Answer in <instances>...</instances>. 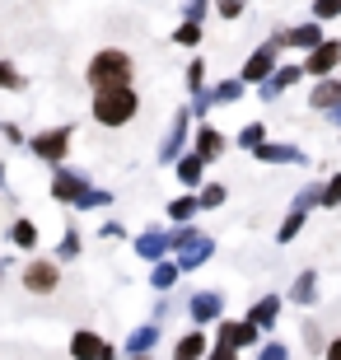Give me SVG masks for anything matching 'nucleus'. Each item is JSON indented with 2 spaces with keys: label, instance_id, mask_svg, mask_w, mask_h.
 Listing matches in <instances>:
<instances>
[{
  "label": "nucleus",
  "instance_id": "nucleus-1",
  "mask_svg": "<svg viewBox=\"0 0 341 360\" xmlns=\"http://www.w3.org/2000/svg\"><path fill=\"white\" fill-rule=\"evenodd\" d=\"M94 122L98 127H127V122L141 112V98H136L131 84H117V89H94Z\"/></svg>",
  "mask_w": 341,
  "mask_h": 360
},
{
  "label": "nucleus",
  "instance_id": "nucleus-2",
  "mask_svg": "<svg viewBox=\"0 0 341 360\" xmlns=\"http://www.w3.org/2000/svg\"><path fill=\"white\" fill-rule=\"evenodd\" d=\"M136 75V61L127 52H117V47H103V52H94L89 70H84V80H89V89H117V84H131Z\"/></svg>",
  "mask_w": 341,
  "mask_h": 360
},
{
  "label": "nucleus",
  "instance_id": "nucleus-3",
  "mask_svg": "<svg viewBox=\"0 0 341 360\" xmlns=\"http://www.w3.org/2000/svg\"><path fill=\"white\" fill-rule=\"evenodd\" d=\"M169 243H173V262H178V271H197V267H206L210 262V253H215V239L210 234H197L192 225H178L169 234Z\"/></svg>",
  "mask_w": 341,
  "mask_h": 360
},
{
  "label": "nucleus",
  "instance_id": "nucleus-4",
  "mask_svg": "<svg viewBox=\"0 0 341 360\" xmlns=\"http://www.w3.org/2000/svg\"><path fill=\"white\" fill-rule=\"evenodd\" d=\"M70 127H47V131H38L33 141H28V150L38 155V160H47V164H66V155H70Z\"/></svg>",
  "mask_w": 341,
  "mask_h": 360
},
{
  "label": "nucleus",
  "instance_id": "nucleus-5",
  "mask_svg": "<svg viewBox=\"0 0 341 360\" xmlns=\"http://www.w3.org/2000/svg\"><path fill=\"white\" fill-rule=\"evenodd\" d=\"M341 70V38H323L314 52H304V75H314V80H328Z\"/></svg>",
  "mask_w": 341,
  "mask_h": 360
},
{
  "label": "nucleus",
  "instance_id": "nucleus-6",
  "mask_svg": "<svg viewBox=\"0 0 341 360\" xmlns=\"http://www.w3.org/2000/svg\"><path fill=\"white\" fill-rule=\"evenodd\" d=\"M276 66H281V47H276V42H262V47H257V52H252L248 61H243L238 80H243V84H266Z\"/></svg>",
  "mask_w": 341,
  "mask_h": 360
},
{
  "label": "nucleus",
  "instance_id": "nucleus-7",
  "mask_svg": "<svg viewBox=\"0 0 341 360\" xmlns=\"http://www.w3.org/2000/svg\"><path fill=\"white\" fill-rule=\"evenodd\" d=\"M215 342H220V347H234V351L262 347V328H252L248 319H220V328H215Z\"/></svg>",
  "mask_w": 341,
  "mask_h": 360
},
{
  "label": "nucleus",
  "instance_id": "nucleus-8",
  "mask_svg": "<svg viewBox=\"0 0 341 360\" xmlns=\"http://www.w3.org/2000/svg\"><path fill=\"white\" fill-rule=\"evenodd\" d=\"M61 285V267H56L52 257H33L24 267V290L28 295H52Z\"/></svg>",
  "mask_w": 341,
  "mask_h": 360
},
{
  "label": "nucleus",
  "instance_id": "nucleus-9",
  "mask_svg": "<svg viewBox=\"0 0 341 360\" xmlns=\"http://www.w3.org/2000/svg\"><path fill=\"white\" fill-rule=\"evenodd\" d=\"M328 38V33H323V24H318V19H309V24H295V28H281V33H276V47H281V52H285V47H295V52H314L318 42Z\"/></svg>",
  "mask_w": 341,
  "mask_h": 360
},
{
  "label": "nucleus",
  "instance_id": "nucleus-10",
  "mask_svg": "<svg viewBox=\"0 0 341 360\" xmlns=\"http://www.w3.org/2000/svg\"><path fill=\"white\" fill-rule=\"evenodd\" d=\"M187 122H192V108H178V117H173L169 136H164V146H159V164H178L187 155Z\"/></svg>",
  "mask_w": 341,
  "mask_h": 360
},
{
  "label": "nucleus",
  "instance_id": "nucleus-11",
  "mask_svg": "<svg viewBox=\"0 0 341 360\" xmlns=\"http://www.w3.org/2000/svg\"><path fill=\"white\" fill-rule=\"evenodd\" d=\"M84 192H89V178L75 174V169H66V164H56V174H52V201H66V206H75Z\"/></svg>",
  "mask_w": 341,
  "mask_h": 360
},
{
  "label": "nucleus",
  "instance_id": "nucleus-12",
  "mask_svg": "<svg viewBox=\"0 0 341 360\" xmlns=\"http://www.w3.org/2000/svg\"><path fill=\"white\" fill-rule=\"evenodd\" d=\"M300 80H304V61H281V66L271 70V80H266V84H257V94H262L266 103H271V98H281L285 89H295Z\"/></svg>",
  "mask_w": 341,
  "mask_h": 360
},
{
  "label": "nucleus",
  "instance_id": "nucleus-13",
  "mask_svg": "<svg viewBox=\"0 0 341 360\" xmlns=\"http://www.w3.org/2000/svg\"><path fill=\"white\" fill-rule=\"evenodd\" d=\"M187 314H192V323H220L224 319V295L220 290H197L192 300H187Z\"/></svg>",
  "mask_w": 341,
  "mask_h": 360
},
{
  "label": "nucleus",
  "instance_id": "nucleus-14",
  "mask_svg": "<svg viewBox=\"0 0 341 360\" xmlns=\"http://www.w3.org/2000/svg\"><path fill=\"white\" fill-rule=\"evenodd\" d=\"M252 160L257 164H309V155L300 146H290V141H262L252 150Z\"/></svg>",
  "mask_w": 341,
  "mask_h": 360
},
{
  "label": "nucleus",
  "instance_id": "nucleus-15",
  "mask_svg": "<svg viewBox=\"0 0 341 360\" xmlns=\"http://www.w3.org/2000/svg\"><path fill=\"white\" fill-rule=\"evenodd\" d=\"M169 253H173V243H169L164 229H145V234H136V257H141V262L155 267V262H164Z\"/></svg>",
  "mask_w": 341,
  "mask_h": 360
},
{
  "label": "nucleus",
  "instance_id": "nucleus-16",
  "mask_svg": "<svg viewBox=\"0 0 341 360\" xmlns=\"http://www.w3.org/2000/svg\"><path fill=\"white\" fill-rule=\"evenodd\" d=\"M309 108H314V112H323V117H328V112H337V108H341V75L318 80L314 89H309Z\"/></svg>",
  "mask_w": 341,
  "mask_h": 360
},
{
  "label": "nucleus",
  "instance_id": "nucleus-17",
  "mask_svg": "<svg viewBox=\"0 0 341 360\" xmlns=\"http://www.w3.org/2000/svg\"><path fill=\"white\" fill-rule=\"evenodd\" d=\"M290 304H300V309H314L318 304V271L314 267H304L300 276L290 281V295H285Z\"/></svg>",
  "mask_w": 341,
  "mask_h": 360
},
{
  "label": "nucleus",
  "instance_id": "nucleus-18",
  "mask_svg": "<svg viewBox=\"0 0 341 360\" xmlns=\"http://www.w3.org/2000/svg\"><path fill=\"white\" fill-rule=\"evenodd\" d=\"M224 146H229V141H224V131H215V127H197V136H192V150H197V155H201L206 164L220 160Z\"/></svg>",
  "mask_w": 341,
  "mask_h": 360
},
{
  "label": "nucleus",
  "instance_id": "nucleus-19",
  "mask_svg": "<svg viewBox=\"0 0 341 360\" xmlns=\"http://www.w3.org/2000/svg\"><path fill=\"white\" fill-rule=\"evenodd\" d=\"M276 319H281V295H262V300L248 309V323H252V328H262V333H271Z\"/></svg>",
  "mask_w": 341,
  "mask_h": 360
},
{
  "label": "nucleus",
  "instance_id": "nucleus-20",
  "mask_svg": "<svg viewBox=\"0 0 341 360\" xmlns=\"http://www.w3.org/2000/svg\"><path fill=\"white\" fill-rule=\"evenodd\" d=\"M206 351H210L206 333H201V328H192V333L178 337V347H173V360H206Z\"/></svg>",
  "mask_w": 341,
  "mask_h": 360
},
{
  "label": "nucleus",
  "instance_id": "nucleus-21",
  "mask_svg": "<svg viewBox=\"0 0 341 360\" xmlns=\"http://www.w3.org/2000/svg\"><path fill=\"white\" fill-rule=\"evenodd\" d=\"M103 347H108V342L98 333H89V328H79V333L70 337V356H75V360H98Z\"/></svg>",
  "mask_w": 341,
  "mask_h": 360
},
{
  "label": "nucleus",
  "instance_id": "nucleus-22",
  "mask_svg": "<svg viewBox=\"0 0 341 360\" xmlns=\"http://www.w3.org/2000/svg\"><path fill=\"white\" fill-rule=\"evenodd\" d=\"M173 169H178V183H183V187H201V178H206V160H201L197 150H187Z\"/></svg>",
  "mask_w": 341,
  "mask_h": 360
},
{
  "label": "nucleus",
  "instance_id": "nucleus-23",
  "mask_svg": "<svg viewBox=\"0 0 341 360\" xmlns=\"http://www.w3.org/2000/svg\"><path fill=\"white\" fill-rule=\"evenodd\" d=\"M155 342H159V323H141L127 337V356H145V351H155Z\"/></svg>",
  "mask_w": 341,
  "mask_h": 360
},
{
  "label": "nucleus",
  "instance_id": "nucleus-24",
  "mask_svg": "<svg viewBox=\"0 0 341 360\" xmlns=\"http://www.w3.org/2000/svg\"><path fill=\"white\" fill-rule=\"evenodd\" d=\"M178 276H183V271H178V262H173V257H164V262H155V267H150V285H155L159 295L173 290V285H178Z\"/></svg>",
  "mask_w": 341,
  "mask_h": 360
},
{
  "label": "nucleus",
  "instance_id": "nucleus-25",
  "mask_svg": "<svg viewBox=\"0 0 341 360\" xmlns=\"http://www.w3.org/2000/svg\"><path fill=\"white\" fill-rule=\"evenodd\" d=\"M304 225H309V211H295V206H290V215L281 220V229H276V243H295Z\"/></svg>",
  "mask_w": 341,
  "mask_h": 360
},
{
  "label": "nucleus",
  "instance_id": "nucleus-26",
  "mask_svg": "<svg viewBox=\"0 0 341 360\" xmlns=\"http://www.w3.org/2000/svg\"><path fill=\"white\" fill-rule=\"evenodd\" d=\"M10 243L24 248V253H33V248H38V225H33V220H14L10 225Z\"/></svg>",
  "mask_w": 341,
  "mask_h": 360
},
{
  "label": "nucleus",
  "instance_id": "nucleus-27",
  "mask_svg": "<svg viewBox=\"0 0 341 360\" xmlns=\"http://www.w3.org/2000/svg\"><path fill=\"white\" fill-rule=\"evenodd\" d=\"M262 141H266V127H262V122H248V127L234 136V146H238V150H248V155L262 146Z\"/></svg>",
  "mask_w": 341,
  "mask_h": 360
},
{
  "label": "nucleus",
  "instance_id": "nucleus-28",
  "mask_svg": "<svg viewBox=\"0 0 341 360\" xmlns=\"http://www.w3.org/2000/svg\"><path fill=\"white\" fill-rule=\"evenodd\" d=\"M197 197H173L169 201V220H178V225H192V215H197Z\"/></svg>",
  "mask_w": 341,
  "mask_h": 360
},
{
  "label": "nucleus",
  "instance_id": "nucleus-29",
  "mask_svg": "<svg viewBox=\"0 0 341 360\" xmlns=\"http://www.w3.org/2000/svg\"><path fill=\"white\" fill-rule=\"evenodd\" d=\"M304 347H309V356H323V351H328V337H323V328H318L314 319H304Z\"/></svg>",
  "mask_w": 341,
  "mask_h": 360
},
{
  "label": "nucleus",
  "instance_id": "nucleus-30",
  "mask_svg": "<svg viewBox=\"0 0 341 360\" xmlns=\"http://www.w3.org/2000/svg\"><path fill=\"white\" fill-rule=\"evenodd\" d=\"M323 206V183H309L295 192V211H318Z\"/></svg>",
  "mask_w": 341,
  "mask_h": 360
},
{
  "label": "nucleus",
  "instance_id": "nucleus-31",
  "mask_svg": "<svg viewBox=\"0 0 341 360\" xmlns=\"http://www.w3.org/2000/svg\"><path fill=\"white\" fill-rule=\"evenodd\" d=\"M243 89H248L243 80H220V84H210L215 103H238V98H243Z\"/></svg>",
  "mask_w": 341,
  "mask_h": 360
},
{
  "label": "nucleus",
  "instance_id": "nucleus-32",
  "mask_svg": "<svg viewBox=\"0 0 341 360\" xmlns=\"http://www.w3.org/2000/svg\"><path fill=\"white\" fill-rule=\"evenodd\" d=\"M224 197H229V192H224L220 183H201V192H197V206H201V211H215V206H224Z\"/></svg>",
  "mask_w": 341,
  "mask_h": 360
},
{
  "label": "nucleus",
  "instance_id": "nucleus-33",
  "mask_svg": "<svg viewBox=\"0 0 341 360\" xmlns=\"http://www.w3.org/2000/svg\"><path fill=\"white\" fill-rule=\"evenodd\" d=\"M173 42H178V47H201V24L197 19H183L178 33H173Z\"/></svg>",
  "mask_w": 341,
  "mask_h": 360
},
{
  "label": "nucleus",
  "instance_id": "nucleus-34",
  "mask_svg": "<svg viewBox=\"0 0 341 360\" xmlns=\"http://www.w3.org/2000/svg\"><path fill=\"white\" fill-rule=\"evenodd\" d=\"M108 201H112V192H103V187H89V192H84L75 206H79V211H103Z\"/></svg>",
  "mask_w": 341,
  "mask_h": 360
},
{
  "label": "nucleus",
  "instance_id": "nucleus-35",
  "mask_svg": "<svg viewBox=\"0 0 341 360\" xmlns=\"http://www.w3.org/2000/svg\"><path fill=\"white\" fill-rule=\"evenodd\" d=\"M337 206H341V174H332L323 183V211H337Z\"/></svg>",
  "mask_w": 341,
  "mask_h": 360
},
{
  "label": "nucleus",
  "instance_id": "nucleus-36",
  "mask_svg": "<svg viewBox=\"0 0 341 360\" xmlns=\"http://www.w3.org/2000/svg\"><path fill=\"white\" fill-rule=\"evenodd\" d=\"M187 89H192V94L206 89V61H201V56H197V61H187Z\"/></svg>",
  "mask_w": 341,
  "mask_h": 360
},
{
  "label": "nucleus",
  "instance_id": "nucleus-37",
  "mask_svg": "<svg viewBox=\"0 0 341 360\" xmlns=\"http://www.w3.org/2000/svg\"><path fill=\"white\" fill-rule=\"evenodd\" d=\"M314 19H318V24H332V19H341V0H314Z\"/></svg>",
  "mask_w": 341,
  "mask_h": 360
},
{
  "label": "nucleus",
  "instance_id": "nucleus-38",
  "mask_svg": "<svg viewBox=\"0 0 341 360\" xmlns=\"http://www.w3.org/2000/svg\"><path fill=\"white\" fill-rule=\"evenodd\" d=\"M56 257H66V262H70V257H79V234H75V229H66V234H61V243H56Z\"/></svg>",
  "mask_w": 341,
  "mask_h": 360
},
{
  "label": "nucleus",
  "instance_id": "nucleus-39",
  "mask_svg": "<svg viewBox=\"0 0 341 360\" xmlns=\"http://www.w3.org/2000/svg\"><path fill=\"white\" fill-rule=\"evenodd\" d=\"M257 360H290V347L285 342H262V347H257Z\"/></svg>",
  "mask_w": 341,
  "mask_h": 360
},
{
  "label": "nucleus",
  "instance_id": "nucleus-40",
  "mask_svg": "<svg viewBox=\"0 0 341 360\" xmlns=\"http://www.w3.org/2000/svg\"><path fill=\"white\" fill-rule=\"evenodd\" d=\"M0 89H24V75H19L10 61H0Z\"/></svg>",
  "mask_w": 341,
  "mask_h": 360
},
{
  "label": "nucleus",
  "instance_id": "nucleus-41",
  "mask_svg": "<svg viewBox=\"0 0 341 360\" xmlns=\"http://www.w3.org/2000/svg\"><path fill=\"white\" fill-rule=\"evenodd\" d=\"M215 14L220 19H238L243 14V0H215Z\"/></svg>",
  "mask_w": 341,
  "mask_h": 360
},
{
  "label": "nucleus",
  "instance_id": "nucleus-42",
  "mask_svg": "<svg viewBox=\"0 0 341 360\" xmlns=\"http://www.w3.org/2000/svg\"><path fill=\"white\" fill-rule=\"evenodd\" d=\"M206 360H238V351H234V347H220V342H215V347L206 351Z\"/></svg>",
  "mask_w": 341,
  "mask_h": 360
},
{
  "label": "nucleus",
  "instance_id": "nucleus-43",
  "mask_svg": "<svg viewBox=\"0 0 341 360\" xmlns=\"http://www.w3.org/2000/svg\"><path fill=\"white\" fill-rule=\"evenodd\" d=\"M210 10V0H187V19H197V24H201V14H206Z\"/></svg>",
  "mask_w": 341,
  "mask_h": 360
},
{
  "label": "nucleus",
  "instance_id": "nucleus-44",
  "mask_svg": "<svg viewBox=\"0 0 341 360\" xmlns=\"http://www.w3.org/2000/svg\"><path fill=\"white\" fill-rule=\"evenodd\" d=\"M0 131H5V141H10V146H24V131H19V127H14V122H5V127H0Z\"/></svg>",
  "mask_w": 341,
  "mask_h": 360
},
{
  "label": "nucleus",
  "instance_id": "nucleus-45",
  "mask_svg": "<svg viewBox=\"0 0 341 360\" xmlns=\"http://www.w3.org/2000/svg\"><path fill=\"white\" fill-rule=\"evenodd\" d=\"M323 360H341V333L328 337V351H323Z\"/></svg>",
  "mask_w": 341,
  "mask_h": 360
},
{
  "label": "nucleus",
  "instance_id": "nucleus-46",
  "mask_svg": "<svg viewBox=\"0 0 341 360\" xmlns=\"http://www.w3.org/2000/svg\"><path fill=\"white\" fill-rule=\"evenodd\" d=\"M98 360H117V351H112V347H103V356H98Z\"/></svg>",
  "mask_w": 341,
  "mask_h": 360
},
{
  "label": "nucleus",
  "instance_id": "nucleus-47",
  "mask_svg": "<svg viewBox=\"0 0 341 360\" xmlns=\"http://www.w3.org/2000/svg\"><path fill=\"white\" fill-rule=\"evenodd\" d=\"M131 360H150V351H145V356H131Z\"/></svg>",
  "mask_w": 341,
  "mask_h": 360
}]
</instances>
